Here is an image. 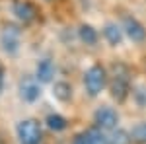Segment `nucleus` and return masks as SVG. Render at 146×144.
<instances>
[{
    "label": "nucleus",
    "instance_id": "14",
    "mask_svg": "<svg viewBox=\"0 0 146 144\" xmlns=\"http://www.w3.org/2000/svg\"><path fill=\"white\" fill-rule=\"evenodd\" d=\"M131 140L135 142H146V123H136L131 131Z\"/></svg>",
    "mask_w": 146,
    "mask_h": 144
},
{
    "label": "nucleus",
    "instance_id": "1",
    "mask_svg": "<svg viewBox=\"0 0 146 144\" xmlns=\"http://www.w3.org/2000/svg\"><path fill=\"white\" fill-rule=\"evenodd\" d=\"M16 133H18L20 144H41V140H43L41 125L35 119H23V121H20L18 127H16Z\"/></svg>",
    "mask_w": 146,
    "mask_h": 144
},
{
    "label": "nucleus",
    "instance_id": "2",
    "mask_svg": "<svg viewBox=\"0 0 146 144\" xmlns=\"http://www.w3.org/2000/svg\"><path fill=\"white\" fill-rule=\"evenodd\" d=\"M105 82H107V72L101 64H94L86 70L84 74V88L90 94L92 98H96L101 90L105 88Z\"/></svg>",
    "mask_w": 146,
    "mask_h": 144
},
{
    "label": "nucleus",
    "instance_id": "18",
    "mask_svg": "<svg viewBox=\"0 0 146 144\" xmlns=\"http://www.w3.org/2000/svg\"><path fill=\"white\" fill-rule=\"evenodd\" d=\"M72 144H92V138H90V134H88V131H82V133H78L76 136H74Z\"/></svg>",
    "mask_w": 146,
    "mask_h": 144
},
{
    "label": "nucleus",
    "instance_id": "4",
    "mask_svg": "<svg viewBox=\"0 0 146 144\" xmlns=\"http://www.w3.org/2000/svg\"><path fill=\"white\" fill-rule=\"evenodd\" d=\"M94 123L101 131H113L117 127V123H119V115H117V111L113 107L103 105V107H100L94 113Z\"/></svg>",
    "mask_w": 146,
    "mask_h": 144
},
{
    "label": "nucleus",
    "instance_id": "16",
    "mask_svg": "<svg viewBox=\"0 0 146 144\" xmlns=\"http://www.w3.org/2000/svg\"><path fill=\"white\" fill-rule=\"evenodd\" d=\"M129 142H131V134L127 131H123V129H117L109 136V144H129Z\"/></svg>",
    "mask_w": 146,
    "mask_h": 144
},
{
    "label": "nucleus",
    "instance_id": "7",
    "mask_svg": "<svg viewBox=\"0 0 146 144\" xmlns=\"http://www.w3.org/2000/svg\"><path fill=\"white\" fill-rule=\"evenodd\" d=\"M20 96H22L23 101L33 103V101H37L39 96H41V88H39V84H37L35 80L25 78V80H22V84H20Z\"/></svg>",
    "mask_w": 146,
    "mask_h": 144
},
{
    "label": "nucleus",
    "instance_id": "15",
    "mask_svg": "<svg viewBox=\"0 0 146 144\" xmlns=\"http://www.w3.org/2000/svg\"><path fill=\"white\" fill-rule=\"evenodd\" d=\"M88 134H90V138H92V144H109V136H105L103 131L98 129V127L88 129Z\"/></svg>",
    "mask_w": 146,
    "mask_h": 144
},
{
    "label": "nucleus",
    "instance_id": "9",
    "mask_svg": "<svg viewBox=\"0 0 146 144\" xmlns=\"http://www.w3.org/2000/svg\"><path fill=\"white\" fill-rule=\"evenodd\" d=\"M12 12H14L16 18L22 20V22H31V20L35 18V14H37L35 6L29 4V2H16L14 8H12Z\"/></svg>",
    "mask_w": 146,
    "mask_h": 144
},
{
    "label": "nucleus",
    "instance_id": "19",
    "mask_svg": "<svg viewBox=\"0 0 146 144\" xmlns=\"http://www.w3.org/2000/svg\"><path fill=\"white\" fill-rule=\"evenodd\" d=\"M2 86H4V72H2V68H0V92H2Z\"/></svg>",
    "mask_w": 146,
    "mask_h": 144
},
{
    "label": "nucleus",
    "instance_id": "10",
    "mask_svg": "<svg viewBox=\"0 0 146 144\" xmlns=\"http://www.w3.org/2000/svg\"><path fill=\"white\" fill-rule=\"evenodd\" d=\"M103 35L109 41V45H113V47L121 45V41H123V29L119 25H115V23H107L103 27Z\"/></svg>",
    "mask_w": 146,
    "mask_h": 144
},
{
    "label": "nucleus",
    "instance_id": "3",
    "mask_svg": "<svg viewBox=\"0 0 146 144\" xmlns=\"http://www.w3.org/2000/svg\"><path fill=\"white\" fill-rule=\"evenodd\" d=\"M113 78H111V96L117 101H123L127 98V94L131 92V78H129V70L127 66L119 64V66L113 68Z\"/></svg>",
    "mask_w": 146,
    "mask_h": 144
},
{
    "label": "nucleus",
    "instance_id": "8",
    "mask_svg": "<svg viewBox=\"0 0 146 144\" xmlns=\"http://www.w3.org/2000/svg\"><path fill=\"white\" fill-rule=\"evenodd\" d=\"M55 72H56L55 62H53L51 58H43V60H39V62H37V68H35V78H37L39 82L47 84V82H51V80H53Z\"/></svg>",
    "mask_w": 146,
    "mask_h": 144
},
{
    "label": "nucleus",
    "instance_id": "13",
    "mask_svg": "<svg viewBox=\"0 0 146 144\" xmlns=\"http://www.w3.org/2000/svg\"><path fill=\"white\" fill-rule=\"evenodd\" d=\"M47 127L51 129V131H64L68 127V121L62 117V115H58V113H51V115H47Z\"/></svg>",
    "mask_w": 146,
    "mask_h": 144
},
{
    "label": "nucleus",
    "instance_id": "5",
    "mask_svg": "<svg viewBox=\"0 0 146 144\" xmlns=\"http://www.w3.org/2000/svg\"><path fill=\"white\" fill-rule=\"evenodd\" d=\"M20 39H22V33H20V29L16 27V25H6L4 29H2V33H0V45H2V49L6 51V53H16L18 49H20Z\"/></svg>",
    "mask_w": 146,
    "mask_h": 144
},
{
    "label": "nucleus",
    "instance_id": "17",
    "mask_svg": "<svg viewBox=\"0 0 146 144\" xmlns=\"http://www.w3.org/2000/svg\"><path fill=\"white\" fill-rule=\"evenodd\" d=\"M133 98H135L136 105L146 107V86H136L135 92H133Z\"/></svg>",
    "mask_w": 146,
    "mask_h": 144
},
{
    "label": "nucleus",
    "instance_id": "11",
    "mask_svg": "<svg viewBox=\"0 0 146 144\" xmlns=\"http://www.w3.org/2000/svg\"><path fill=\"white\" fill-rule=\"evenodd\" d=\"M53 96L58 101H68L72 98V86L68 82H56L53 86Z\"/></svg>",
    "mask_w": 146,
    "mask_h": 144
},
{
    "label": "nucleus",
    "instance_id": "12",
    "mask_svg": "<svg viewBox=\"0 0 146 144\" xmlns=\"http://www.w3.org/2000/svg\"><path fill=\"white\" fill-rule=\"evenodd\" d=\"M78 35H80V39H82V43H86V45H96L98 43V31H96L92 25H88V23L80 25Z\"/></svg>",
    "mask_w": 146,
    "mask_h": 144
},
{
    "label": "nucleus",
    "instance_id": "6",
    "mask_svg": "<svg viewBox=\"0 0 146 144\" xmlns=\"http://www.w3.org/2000/svg\"><path fill=\"white\" fill-rule=\"evenodd\" d=\"M123 29L127 37L131 39V41H135V43H140V41H144L146 39V29L144 25L138 22L136 18H131V16H125L123 20Z\"/></svg>",
    "mask_w": 146,
    "mask_h": 144
}]
</instances>
